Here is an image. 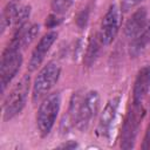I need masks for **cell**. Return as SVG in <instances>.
<instances>
[{"label":"cell","instance_id":"d6986e66","mask_svg":"<svg viewBox=\"0 0 150 150\" xmlns=\"http://www.w3.org/2000/svg\"><path fill=\"white\" fill-rule=\"evenodd\" d=\"M89 14H90V9H89V7H86L82 11H80L79 14L76 15L75 22L80 29H84L87 27L88 21H89Z\"/></svg>","mask_w":150,"mask_h":150},{"label":"cell","instance_id":"8fae6325","mask_svg":"<svg viewBox=\"0 0 150 150\" xmlns=\"http://www.w3.org/2000/svg\"><path fill=\"white\" fill-rule=\"evenodd\" d=\"M148 11L145 7L137 8L124 25V34L129 39H134L138 35L148 23Z\"/></svg>","mask_w":150,"mask_h":150},{"label":"cell","instance_id":"ffe728a7","mask_svg":"<svg viewBox=\"0 0 150 150\" xmlns=\"http://www.w3.org/2000/svg\"><path fill=\"white\" fill-rule=\"evenodd\" d=\"M61 21H62V19L59 18L56 13H55V14H49V15L46 18L45 26H46L47 28H50V29H52V28H55L56 26H59V25L61 23Z\"/></svg>","mask_w":150,"mask_h":150},{"label":"cell","instance_id":"5b68a950","mask_svg":"<svg viewBox=\"0 0 150 150\" xmlns=\"http://www.w3.org/2000/svg\"><path fill=\"white\" fill-rule=\"evenodd\" d=\"M100 103L101 100L97 90H89L82 97L76 121V128L80 131H86L90 127L100 110Z\"/></svg>","mask_w":150,"mask_h":150},{"label":"cell","instance_id":"7c38bea8","mask_svg":"<svg viewBox=\"0 0 150 150\" xmlns=\"http://www.w3.org/2000/svg\"><path fill=\"white\" fill-rule=\"evenodd\" d=\"M81 101H82L81 93L80 91H75L71 95V98L69 101L68 111H67V114L64 115V117H63V120L61 122V131L63 134L68 132L73 127H76V121H77V116H79Z\"/></svg>","mask_w":150,"mask_h":150},{"label":"cell","instance_id":"5bb4252c","mask_svg":"<svg viewBox=\"0 0 150 150\" xmlns=\"http://www.w3.org/2000/svg\"><path fill=\"white\" fill-rule=\"evenodd\" d=\"M20 1L21 0H9L4 7L0 18V34H4L5 30L13 23L16 13L20 9Z\"/></svg>","mask_w":150,"mask_h":150},{"label":"cell","instance_id":"52a82bcc","mask_svg":"<svg viewBox=\"0 0 150 150\" xmlns=\"http://www.w3.org/2000/svg\"><path fill=\"white\" fill-rule=\"evenodd\" d=\"M22 54L20 52L14 54H2L0 61V87L1 94L5 93L12 80L19 73L22 66Z\"/></svg>","mask_w":150,"mask_h":150},{"label":"cell","instance_id":"6da1fadb","mask_svg":"<svg viewBox=\"0 0 150 150\" xmlns=\"http://www.w3.org/2000/svg\"><path fill=\"white\" fill-rule=\"evenodd\" d=\"M61 108V94L59 91L48 94L40 103L36 112V128L42 138L47 137L57 118Z\"/></svg>","mask_w":150,"mask_h":150},{"label":"cell","instance_id":"7a4b0ae2","mask_svg":"<svg viewBox=\"0 0 150 150\" xmlns=\"http://www.w3.org/2000/svg\"><path fill=\"white\" fill-rule=\"evenodd\" d=\"M30 88V76L28 74L23 75L12 88L9 94L4 101L2 111L4 121H11L18 116L25 108Z\"/></svg>","mask_w":150,"mask_h":150},{"label":"cell","instance_id":"ba28073f","mask_svg":"<svg viewBox=\"0 0 150 150\" xmlns=\"http://www.w3.org/2000/svg\"><path fill=\"white\" fill-rule=\"evenodd\" d=\"M120 102H121V97L120 96H114L112 98H110L103 110L101 111L100 115V120H98V124H97V135L101 137H109L111 131H112V125L117 115V110L120 107Z\"/></svg>","mask_w":150,"mask_h":150},{"label":"cell","instance_id":"603a6c76","mask_svg":"<svg viewBox=\"0 0 150 150\" xmlns=\"http://www.w3.org/2000/svg\"><path fill=\"white\" fill-rule=\"evenodd\" d=\"M79 146H80V145H79V143H77L76 141L70 139V141H67V142L62 143V144L59 145L57 148H61V149H77Z\"/></svg>","mask_w":150,"mask_h":150},{"label":"cell","instance_id":"9c48e42d","mask_svg":"<svg viewBox=\"0 0 150 150\" xmlns=\"http://www.w3.org/2000/svg\"><path fill=\"white\" fill-rule=\"evenodd\" d=\"M57 32L55 30H49L48 33H46L38 42V45L35 46V48L33 49L32 54H30V57H29V61H28V66H27V69L29 71H35L40 66L41 63L43 62L47 53L49 52L50 47L54 45V42L56 41L57 39Z\"/></svg>","mask_w":150,"mask_h":150},{"label":"cell","instance_id":"44dd1931","mask_svg":"<svg viewBox=\"0 0 150 150\" xmlns=\"http://www.w3.org/2000/svg\"><path fill=\"white\" fill-rule=\"evenodd\" d=\"M142 1L144 0H121V12H128L130 9H132L134 7H136L137 5H139Z\"/></svg>","mask_w":150,"mask_h":150},{"label":"cell","instance_id":"9a60e30c","mask_svg":"<svg viewBox=\"0 0 150 150\" xmlns=\"http://www.w3.org/2000/svg\"><path fill=\"white\" fill-rule=\"evenodd\" d=\"M102 46L103 45H102V41L100 39L98 33L90 38V40H89V42L87 45V49H86L84 56H83V64H84L86 68H89L95 63Z\"/></svg>","mask_w":150,"mask_h":150},{"label":"cell","instance_id":"7402d4cb","mask_svg":"<svg viewBox=\"0 0 150 150\" xmlns=\"http://www.w3.org/2000/svg\"><path fill=\"white\" fill-rule=\"evenodd\" d=\"M142 149H150V123L146 128L144 138H143V143H142Z\"/></svg>","mask_w":150,"mask_h":150},{"label":"cell","instance_id":"8992f818","mask_svg":"<svg viewBox=\"0 0 150 150\" xmlns=\"http://www.w3.org/2000/svg\"><path fill=\"white\" fill-rule=\"evenodd\" d=\"M121 8L117 7V5L112 4L109 6L108 11L105 12L104 16L101 21V28H100V39L102 41L103 46H109L115 40L118 29H120V18H121Z\"/></svg>","mask_w":150,"mask_h":150},{"label":"cell","instance_id":"30bf717a","mask_svg":"<svg viewBox=\"0 0 150 150\" xmlns=\"http://www.w3.org/2000/svg\"><path fill=\"white\" fill-rule=\"evenodd\" d=\"M150 90V64L143 66L134 81L132 104H142Z\"/></svg>","mask_w":150,"mask_h":150},{"label":"cell","instance_id":"277c9868","mask_svg":"<svg viewBox=\"0 0 150 150\" xmlns=\"http://www.w3.org/2000/svg\"><path fill=\"white\" fill-rule=\"evenodd\" d=\"M144 110L142 104H131L130 110L128 111L121 131V148L122 149H132L135 146L136 137L139 130V124L142 122Z\"/></svg>","mask_w":150,"mask_h":150},{"label":"cell","instance_id":"2e32d148","mask_svg":"<svg viewBox=\"0 0 150 150\" xmlns=\"http://www.w3.org/2000/svg\"><path fill=\"white\" fill-rule=\"evenodd\" d=\"M30 11H32V7L29 5H26V6H21L19 12L16 13V16L13 21V25H14V29L16 28H20L22 26H25L26 23H28V19L30 16Z\"/></svg>","mask_w":150,"mask_h":150},{"label":"cell","instance_id":"4fadbf2b","mask_svg":"<svg viewBox=\"0 0 150 150\" xmlns=\"http://www.w3.org/2000/svg\"><path fill=\"white\" fill-rule=\"evenodd\" d=\"M149 43H150V20L148 21L144 29L134 39H131V42L129 43V48H128L129 56L131 59L139 56L146 49Z\"/></svg>","mask_w":150,"mask_h":150},{"label":"cell","instance_id":"ac0fdd59","mask_svg":"<svg viewBox=\"0 0 150 150\" xmlns=\"http://www.w3.org/2000/svg\"><path fill=\"white\" fill-rule=\"evenodd\" d=\"M71 4H73V0H52L50 7L54 13L63 14L69 9Z\"/></svg>","mask_w":150,"mask_h":150},{"label":"cell","instance_id":"e0dca14e","mask_svg":"<svg viewBox=\"0 0 150 150\" xmlns=\"http://www.w3.org/2000/svg\"><path fill=\"white\" fill-rule=\"evenodd\" d=\"M39 32H40V26H39V25H36V23H34V25H28V26L26 27L25 34H23V47L30 45V43L35 40V38L38 36Z\"/></svg>","mask_w":150,"mask_h":150},{"label":"cell","instance_id":"3957f363","mask_svg":"<svg viewBox=\"0 0 150 150\" xmlns=\"http://www.w3.org/2000/svg\"><path fill=\"white\" fill-rule=\"evenodd\" d=\"M61 74V67L55 62L50 61L43 66L34 79L32 87V101L34 103L43 100L50 89L56 84Z\"/></svg>","mask_w":150,"mask_h":150}]
</instances>
